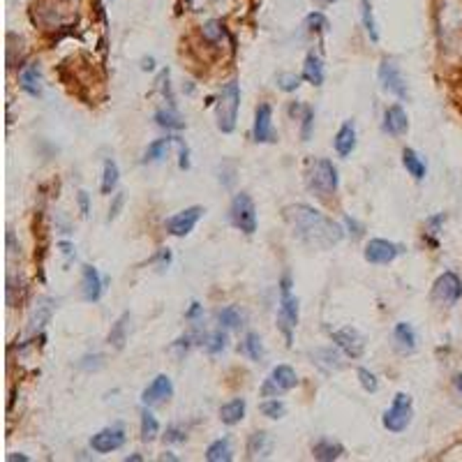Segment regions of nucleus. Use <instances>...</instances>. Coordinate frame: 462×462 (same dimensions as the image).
Returning a JSON list of instances; mask_svg holds the SVG:
<instances>
[{"instance_id":"obj_2","label":"nucleus","mask_w":462,"mask_h":462,"mask_svg":"<svg viewBox=\"0 0 462 462\" xmlns=\"http://www.w3.org/2000/svg\"><path fill=\"white\" fill-rule=\"evenodd\" d=\"M308 190L319 199H329L338 192L340 178H338V169L336 164L326 157H317V160L310 162L308 169Z\"/></svg>"},{"instance_id":"obj_23","label":"nucleus","mask_w":462,"mask_h":462,"mask_svg":"<svg viewBox=\"0 0 462 462\" xmlns=\"http://www.w3.org/2000/svg\"><path fill=\"white\" fill-rule=\"evenodd\" d=\"M127 331H130V312H123V315L116 319V324L111 326V331H109V345L121 352V349L125 347V342H127Z\"/></svg>"},{"instance_id":"obj_13","label":"nucleus","mask_w":462,"mask_h":462,"mask_svg":"<svg viewBox=\"0 0 462 462\" xmlns=\"http://www.w3.org/2000/svg\"><path fill=\"white\" fill-rule=\"evenodd\" d=\"M252 139L257 143H273L275 130H273V107L268 102H261L254 111V127H252Z\"/></svg>"},{"instance_id":"obj_28","label":"nucleus","mask_w":462,"mask_h":462,"mask_svg":"<svg viewBox=\"0 0 462 462\" xmlns=\"http://www.w3.org/2000/svg\"><path fill=\"white\" fill-rule=\"evenodd\" d=\"M176 137H164V139H155L143 153V162H162L166 153H169V146L173 143Z\"/></svg>"},{"instance_id":"obj_25","label":"nucleus","mask_w":462,"mask_h":462,"mask_svg":"<svg viewBox=\"0 0 462 462\" xmlns=\"http://www.w3.org/2000/svg\"><path fill=\"white\" fill-rule=\"evenodd\" d=\"M234 458V451H231V440L229 437H222V440H215L209 449H206V460L209 462H229Z\"/></svg>"},{"instance_id":"obj_40","label":"nucleus","mask_w":462,"mask_h":462,"mask_svg":"<svg viewBox=\"0 0 462 462\" xmlns=\"http://www.w3.org/2000/svg\"><path fill=\"white\" fill-rule=\"evenodd\" d=\"M222 35H225V26H222L220 21H209L204 26V37L209 39V42H220Z\"/></svg>"},{"instance_id":"obj_17","label":"nucleus","mask_w":462,"mask_h":462,"mask_svg":"<svg viewBox=\"0 0 462 462\" xmlns=\"http://www.w3.org/2000/svg\"><path fill=\"white\" fill-rule=\"evenodd\" d=\"M102 291H105V282L98 273L95 266H84L81 273V293L86 303H98L102 298Z\"/></svg>"},{"instance_id":"obj_37","label":"nucleus","mask_w":462,"mask_h":462,"mask_svg":"<svg viewBox=\"0 0 462 462\" xmlns=\"http://www.w3.org/2000/svg\"><path fill=\"white\" fill-rule=\"evenodd\" d=\"M358 381H361L363 391H368V393H377V391H379V379H377V374L370 372L368 368H358Z\"/></svg>"},{"instance_id":"obj_15","label":"nucleus","mask_w":462,"mask_h":462,"mask_svg":"<svg viewBox=\"0 0 462 462\" xmlns=\"http://www.w3.org/2000/svg\"><path fill=\"white\" fill-rule=\"evenodd\" d=\"M123 444H125V433L121 428H105L98 435L91 437V449L95 453H102V456L123 449Z\"/></svg>"},{"instance_id":"obj_44","label":"nucleus","mask_w":462,"mask_h":462,"mask_svg":"<svg viewBox=\"0 0 462 462\" xmlns=\"http://www.w3.org/2000/svg\"><path fill=\"white\" fill-rule=\"evenodd\" d=\"M176 146L180 148V169H190V150H187V146L178 137H176Z\"/></svg>"},{"instance_id":"obj_50","label":"nucleus","mask_w":462,"mask_h":462,"mask_svg":"<svg viewBox=\"0 0 462 462\" xmlns=\"http://www.w3.org/2000/svg\"><path fill=\"white\" fill-rule=\"evenodd\" d=\"M456 388H458V393L462 395V372L456 377Z\"/></svg>"},{"instance_id":"obj_9","label":"nucleus","mask_w":462,"mask_h":462,"mask_svg":"<svg viewBox=\"0 0 462 462\" xmlns=\"http://www.w3.org/2000/svg\"><path fill=\"white\" fill-rule=\"evenodd\" d=\"M402 252H404L402 245L386 241V238H372V241H368V245H365L363 257H365L368 264L384 266V264H391V261H395Z\"/></svg>"},{"instance_id":"obj_52","label":"nucleus","mask_w":462,"mask_h":462,"mask_svg":"<svg viewBox=\"0 0 462 462\" xmlns=\"http://www.w3.org/2000/svg\"><path fill=\"white\" fill-rule=\"evenodd\" d=\"M322 5H331V3H336V0H319Z\"/></svg>"},{"instance_id":"obj_7","label":"nucleus","mask_w":462,"mask_h":462,"mask_svg":"<svg viewBox=\"0 0 462 462\" xmlns=\"http://www.w3.org/2000/svg\"><path fill=\"white\" fill-rule=\"evenodd\" d=\"M296 384H298L296 370L289 368V365H277V368H273V372L268 374L264 386H261V395L277 397L286 391H291V388H296Z\"/></svg>"},{"instance_id":"obj_39","label":"nucleus","mask_w":462,"mask_h":462,"mask_svg":"<svg viewBox=\"0 0 462 462\" xmlns=\"http://www.w3.org/2000/svg\"><path fill=\"white\" fill-rule=\"evenodd\" d=\"M305 23H308V28L312 30V33H326V28H329V21H326V17H324L322 12L308 14Z\"/></svg>"},{"instance_id":"obj_1","label":"nucleus","mask_w":462,"mask_h":462,"mask_svg":"<svg viewBox=\"0 0 462 462\" xmlns=\"http://www.w3.org/2000/svg\"><path fill=\"white\" fill-rule=\"evenodd\" d=\"M284 222L291 229L293 238L312 250H331L345 236V229L338 222H333L329 215H324L308 204L286 206Z\"/></svg>"},{"instance_id":"obj_24","label":"nucleus","mask_w":462,"mask_h":462,"mask_svg":"<svg viewBox=\"0 0 462 462\" xmlns=\"http://www.w3.org/2000/svg\"><path fill=\"white\" fill-rule=\"evenodd\" d=\"M220 418H222V423H227V425L241 423V421L245 418V400H243V397H236V400L222 404V407H220Z\"/></svg>"},{"instance_id":"obj_29","label":"nucleus","mask_w":462,"mask_h":462,"mask_svg":"<svg viewBox=\"0 0 462 462\" xmlns=\"http://www.w3.org/2000/svg\"><path fill=\"white\" fill-rule=\"evenodd\" d=\"M243 354L250 358V361H264L266 358V349H264V342H261V338L257 336V333H248L243 340Z\"/></svg>"},{"instance_id":"obj_33","label":"nucleus","mask_w":462,"mask_h":462,"mask_svg":"<svg viewBox=\"0 0 462 462\" xmlns=\"http://www.w3.org/2000/svg\"><path fill=\"white\" fill-rule=\"evenodd\" d=\"M157 435H160V423H157V418L153 416V411L143 409L141 411V440L153 442L157 440Z\"/></svg>"},{"instance_id":"obj_6","label":"nucleus","mask_w":462,"mask_h":462,"mask_svg":"<svg viewBox=\"0 0 462 462\" xmlns=\"http://www.w3.org/2000/svg\"><path fill=\"white\" fill-rule=\"evenodd\" d=\"M414 418V402L409 393H397L393 397L391 407L384 411V418L381 423L388 430V433H404L409 428Z\"/></svg>"},{"instance_id":"obj_45","label":"nucleus","mask_w":462,"mask_h":462,"mask_svg":"<svg viewBox=\"0 0 462 462\" xmlns=\"http://www.w3.org/2000/svg\"><path fill=\"white\" fill-rule=\"evenodd\" d=\"M444 220H446V215H444V213L435 215V218H430V220H428V229H430V234H440V227L444 225Z\"/></svg>"},{"instance_id":"obj_8","label":"nucleus","mask_w":462,"mask_h":462,"mask_svg":"<svg viewBox=\"0 0 462 462\" xmlns=\"http://www.w3.org/2000/svg\"><path fill=\"white\" fill-rule=\"evenodd\" d=\"M204 213L206 211L202 209V206H190V209L180 211L176 215H171V218H166V222H164L166 234H171V236H176V238L190 236L194 231L197 222L204 218Z\"/></svg>"},{"instance_id":"obj_47","label":"nucleus","mask_w":462,"mask_h":462,"mask_svg":"<svg viewBox=\"0 0 462 462\" xmlns=\"http://www.w3.org/2000/svg\"><path fill=\"white\" fill-rule=\"evenodd\" d=\"M202 312H204V308L199 305V303H192V308H190L187 312H185V319H190V322H197V317L202 315Z\"/></svg>"},{"instance_id":"obj_41","label":"nucleus","mask_w":462,"mask_h":462,"mask_svg":"<svg viewBox=\"0 0 462 462\" xmlns=\"http://www.w3.org/2000/svg\"><path fill=\"white\" fill-rule=\"evenodd\" d=\"M312 125H315V111L310 107H303V141H310V134H312Z\"/></svg>"},{"instance_id":"obj_27","label":"nucleus","mask_w":462,"mask_h":462,"mask_svg":"<svg viewBox=\"0 0 462 462\" xmlns=\"http://www.w3.org/2000/svg\"><path fill=\"white\" fill-rule=\"evenodd\" d=\"M270 437L266 433H254L248 442V458L257 460V458H266L270 453Z\"/></svg>"},{"instance_id":"obj_48","label":"nucleus","mask_w":462,"mask_h":462,"mask_svg":"<svg viewBox=\"0 0 462 462\" xmlns=\"http://www.w3.org/2000/svg\"><path fill=\"white\" fill-rule=\"evenodd\" d=\"M58 248H60L62 254H67V257H72V254H74V245H72V243L62 241V243H58Z\"/></svg>"},{"instance_id":"obj_46","label":"nucleus","mask_w":462,"mask_h":462,"mask_svg":"<svg viewBox=\"0 0 462 462\" xmlns=\"http://www.w3.org/2000/svg\"><path fill=\"white\" fill-rule=\"evenodd\" d=\"M123 204H125V194H123V192H118V194H116V199H114V206H111V211H109V222L116 218L118 211L123 209Z\"/></svg>"},{"instance_id":"obj_30","label":"nucleus","mask_w":462,"mask_h":462,"mask_svg":"<svg viewBox=\"0 0 462 462\" xmlns=\"http://www.w3.org/2000/svg\"><path fill=\"white\" fill-rule=\"evenodd\" d=\"M118 178H121V171H118V164L111 160H105V171H102V194H111L118 185Z\"/></svg>"},{"instance_id":"obj_49","label":"nucleus","mask_w":462,"mask_h":462,"mask_svg":"<svg viewBox=\"0 0 462 462\" xmlns=\"http://www.w3.org/2000/svg\"><path fill=\"white\" fill-rule=\"evenodd\" d=\"M146 72H153L155 70V60L153 58H148V60H143V65H141Z\"/></svg>"},{"instance_id":"obj_42","label":"nucleus","mask_w":462,"mask_h":462,"mask_svg":"<svg viewBox=\"0 0 462 462\" xmlns=\"http://www.w3.org/2000/svg\"><path fill=\"white\" fill-rule=\"evenodd\" d=\"M185 430L183 428H178V425H169L166 428V435H164V440L166 442H171V444H180V442H185Z\"/></svg>"},{"instance_id":"obj_16","label":"nucleus","mask_w":462,"mask_h":462,"mask_svg":"<svg viewBox=\"0 0 462 462\" xmlns=\"http://www.w3.org/2000/svg\"><path fill=\"white\" fill-rule=\"evenodd\" d=\"M381 130L391 137H402L404 132L409 130V118L407 111H404L400 105H391L384 111V123H381Z\"/></svg>"},{"instance_id":"obj_34","label":"nucleus","mask_w":462,"mask_h":462,"mask_svg":"<svg viewBox=\"0 0 462 462\" xmlns=\"http://www.w3.org/2000/svg\"><path fill=\"white\" fill-rule=\"evenodd\" d=\"M204 347H206V352H209L211 356H218V354H222L227 349V333H222V331H213L209 338L204 340Z\"/></svg>"},{"instance_id":"obj_36","label":"nucleus","mask_w":462,"mask_h":462,"mask_svg":"<svg viewBox=\"0 0 462 462\" xmlns=\"http://www.w3.org/2000/svg\"><path fill=\"white\" fill-rule=\"evenodd\" d=\"M261 414L268 418H282L286 414V404L282 400H277V397H270V400H264L261 402Z\"/></svg>"},{"instance_id":"obj_12","label":"nucleus","mask_w":462,"mask_h":462,"mask_svg":"<svg viewBox=\"0 0 462 462\" xmlns=\"http://www.w3.org/2000/svg\"><path fill=\"white\" fill-rule=\"evenodd\" d=\"M331 340L336 342V347H340L349 358H361L365 354V338L361 336V331L354 329V326H345V329L331 333Z\"/></svg>"},{"instance_id":"obj_20","label":"nucleus","mask_w":462,"mask_h":462,"mask_svg":"<svg viewBox=\"0 0 462 462\" xmlns=\"http://www.w3.org/2000/svg\"><path fill=\"white\" fill-rule=\"evenodd\" d=\"M342 453H345V446H342L340 442H333V440H319L312 446L315 460H322V462L338 460V458H342Z\"/></svg>"},{"instance_id":"obj_21","label":"nucleus","mask_w":462,"mask_h":462,"mask_svg":"<svg viewBox=\"0 0 462 462\" xmlns=\"http://www.w3.org/2000/svg\"><path fill=\"white\" fill-rule=\"evenodd\" d=\"M303 79L312 86H322L324 84V62L317 53H308L305 55V65H303Z\"/></svg>"},{"instance_id":"obj_31","label":"nucleus","mask_w":462,"mask_h":462,"mask_svg":"<svg viewBox=\"0 0 462 462\" xmlns=\"http://www.w3.org/2000/svg\"><path fill=\"white\" fill-rule=\"evenodd\" d=\"M155 123L160 125V127H164V130H183L185 127V121L176 114V109H160L155 114Z\"/></svg>"},{"instance_id":"obj_51","label":"nucleus","mask_w":462,"mask_h":462,"mask_svg":"<svg viewBox=\"0 0 462 462\" xmlns=\"http://www.w3.org/2000/svg\"><path fill=\"white\" fill-rule=\"evenodd\" d=\"M7 460H10V462H17V460H21V462H28V458H26V456H10Z\"/></svg>"},{"instance_id":"obj_38","label":"nucleus","mask_w":462,"mask_h":462,"mask_svg":"<svg viewBox=\"0 0 462 462\" xmlns=\"http://www.w3.org/2000/svg\"><path fill=\"white\" fill-rule=\"evenodd\" d=\"M301 79L298 74H291V72H286V74H280L277 77V88L284 91V93H293L301 86Z\"/></svg>"},{"instance_id":"obj_18","label":"nucleus","mask_w":462,"mask_h":462,"mask_svg":"<svg viewBox=\"0 0 462 462\" xmlns=\"http://www.w3.org/2000/svg\"><path fill=\"white\" fill-rule=\"evenodd\" d=\"M19 86H21L23 93L30 95V98H39V95H42V91H44V86H42V70H39L37 62H30V65H26V67L21 70Z\"/></svg>"},{"instance_id":"obj_4","label":"nucleus","mask_w":462,"mask_h":462,"mask_svg":"<svg viewBox=\"0 0 462 462\" xmlns=\"http://www.w3.org/2000/svg\"><path fill=\"white\" fill-rule=\"evenodd\" d=\"M238 109H241V86L236 81H229L222 86V91L218 95V130L231 134L236 130V121H238Z\"/></svg>"},{"instance_id":"obj_32","label":"nucleus","mask_w":462,"mask_h":462,"mask_svg":"<svg viewBox=\"0 0 462 462\" xmlns=\"http://www.w3.org/2000/svg\"><path fill=\"white\" fill-rule=\"evenodd\" d=\"M218 322L225 326V329H241L245 322V315L236 305H227L218 312Z\"/></svg>"},{"instance_id":"obj_10","label":"nucleus","mask_w":462,"mask_h":462,"mask_svg":"<svg viewBox=\"0 0 462 462\" xmlns=\"http://www.w3.org/2000/svg\"><path fill=\"white\" fill-rule=\"evenodd\" d=\"M379 84L381 88L386 93L395 95L397 100H409V88H407V81L402 79L400 70L393 60H381L379 65Z\"/></svg>"},{"instance_id":"obj_19","label":"nucleus","mask_w":462,"mask_h":462,"mask_svg":"<svg viewBox=\"0 0 462 462\" xmlns=\"http://www.w3.org/2000/svg\"><path fill=\"white\" fill-rule=\"evenodd\" d=\"M333 146H336V153L340 157H349L356 148V125L354 121H345L338 130L336 139H333Z\"/></svg>"},{"instance_id":"obj_14","label":"nucleus","mask_w":462,"mask_h":462,"mask_svg":"<svg viewBox=\"0 0 462 462\" xmlns=\"http://www.w3.org/2000/svg\"><path fill=\"white\" fill-rule=\"evenodd\" d=\"M171 395H173L171 379L166 377V374H157V377L150 381L146 388H143L141 402L146 404V407H153V404H160V402H164V400H169Z\"/></svg>"},{"instance_id":"obj_35","label":"nucleus","mask_w":462,"mask_h":462,"mask_svg":"<svg viewBox=\"0 0 462 462\" xmlns=\"http://www.w3.org/2000/svg\"><path fill=\"white\" fill-rule=\"evenodd\" d=\"M361 14H363V26L368 30V35L372 42H379V33H377V23H374V17H372V3L370 0H361Z\"/></svg>"},{"instance_id":"obj_11","label":"nucleus","mask_w":462,"mask_h":462,"mask_svg":"<svg viewBox=\"0 0 462 462\" xmlns=\"http://www.w3.org/2000/svg\"><path fill=\"white\" fill-rule=\"evenodd\" d=\"M462 296V280L456 275L451 273V270H446V273H442L440 277H437V282L433 286V298L444 303V305H456V303L460 301Z\"/></svg>"},{"instance_id":"obj_43","label":"nucleus","mask_w":462,"mask_h":462,"mask_svg":"<svg viewBox=\"0 0 462 462\" xmlns=\"http://www.w3.org/2000/svg\"><path fill=\"white\" fill-rule=\"evenodd\" d=\"M77 199H79V209H81V215H84V218H88V213H91V197H88V192L81 190V192L77 194Z\"/></svg>"},{"instance_id":"obj_22","label":"nucleus","mask_w":462,"mask_h":462,"mask_svg":"<svg viewBox=\"0 0 462 462\" xmlns=\"http://www.w3.org/2000/svg\"><path fill=\"white\" fill-rule=\"evenodd\" d=\"M393 338L397 342V347H400L404 354H411L414 349H416V331H414L411 324H407V322H397L395 324Z\"/></svg>"},{"instance_id":"obj_26","label":"nucleus","mask_w":462,"mask_h":462,"mask_svg":"<svg viewBox=\"0 0 462 462\" xmlns=\"http://www.w3.org/2000/svg\"><path fill=\"white\" fill-rule=\"evenodd\" d=\"M402 164H404V169L409 171V176H414L416 180H423L425 178V162L421 160L418 157V153L414 148H404L402 150Z\"/></svg>"},{"instance_id":"obj_5","label":"nucleus","mask_w":462,"mask_h":462,"mask_svg":"<svg viewBox=\"0 0 462 462\" xmlns=\"http://www.w3.org/2000/svg\"><path fill=\"white\" fill-rule=\"evenodd\" d=\"M229 220L236 229H241L243 234L252 236L257 231V209L248 192H238L231 199L229 206Z\"/></svg>"},{"instance_id":"obj_3","label":"nucleus","mask_w":462,"mask_h":462,"mask_svg":"<svg viewBox=\"0 0 462 462\" xmlns=\"http://www.w3.org/2000/svg\"><path fill=\"white\" fill-rule=\"evenodd\" d=\"M277 331L284 336L286 345H293V333L298 326V298L291 293V280L289 275L282 277L280 282V305H277Z\"/></svg>"}]
</instances>
